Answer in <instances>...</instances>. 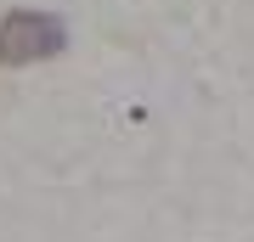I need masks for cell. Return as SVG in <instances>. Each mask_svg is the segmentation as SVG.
Wrapping results in <instances>:
<instances>
[{"instance_id": "1", "label": "cell", "mask_w": 254, "mask_h": 242, "mask_svg": "<svg viewBox=\"0 0 254 242\" xmlns=\"http://www.w3.org/2000/svg\"><path fill=\"white\" fill-rule=\"evenodd\" d=\"M68 45V28L46 11H17L0 23V62H40Z\"/></svg>"}]
</instances>
